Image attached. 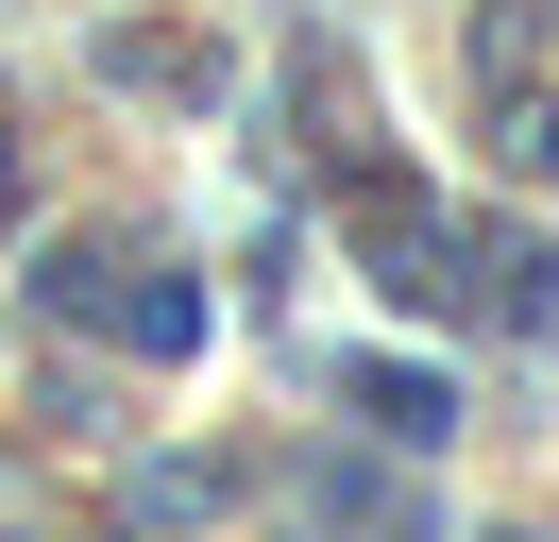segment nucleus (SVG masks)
<instances>
[{
    "instance_id": "3",
    "label": "nucleus",
    "mask_w": 559,
    "mask_h": 542,
    "mask_svg": "<svg viewBox=\"0 0 559 542\" xmlns=\"http://www.w3.org/2000/svg\"><path fill=\"white\" fill-rule=\"evenodd\" d=\"M103 322L136 339V356H204V288H187V271H136V255H119V288H103Z\"/></svg>"
},
{
    "instance_id": "2",
    "label": "nucleus",
    "mask_w": 559,
    "mask_h": 542,
    "mask_svg": "<svg viewBox=\"0 0 559 542\" xmlns=\"http://www.w3.org/2000/svg\"><path fill=\"white\" fill-rule=\"evenodd\" d=\"M340 406H356L373 440H407V458H441V440H457V373H407V356H356Z\"/></svg>"
},
{
    "instance_id": "1",
    "label": "nucleus",
    "mask_w": 559,
    "mask_h": 542,
    "mask_svg": "<svg viewBox=\"0 0 559 542\" xmlns=\"http://www.w3.org/2000/svg\"><path fill=\"white\" fill-rule=\"evenodd\" d=\"M340 221H356V255H373V288H390V305H457V271H441V255H457V221L407 187V169H356Z\"/></svg>"
},
{
    "instance_id": "6",
    "label": "nucleus",
    "mask_w": 559,
    "mask_h": 542,
    "mask_svg": "<svg viewBox=\"0 0 559 542\" xmlns=\"http://www.w3.org/2000/svg\"><path fill=\"white\" fill-rule=\"evenodd\" d=\"M0 203H17V136H0Z\"/></svg>"
},
{
    "instance_id": "4",
    "label": "nucleus",
    "mask_w": 559,
    "mask_h": 542,
    "mask_svg": "<svg viewBox=\"0 0 559 542\" xmlns=\"http://www.w3.org/2000/svg\"><path fill=\"white\" fill-rule=\"evenodd\" d=\"M103 288H119V255H103V237H69V255H35V305H51V322H103Z\"/></svg>"
},
{
    "instance_id": "5",
    "label": "nucleus",
    "mask_w": 559,
    "mask_h": 542,
    "mask_svg": "<svg viewBox=\"0 0 559 542\" xmlns=\"http://www.w3.org/2000/svg\"><path fill=\"white\" fill-rule=\"evenodd\" d=\"M221 508H238V458H170L153 474V526H221Z\"/></svg>"
}]
</instances>
